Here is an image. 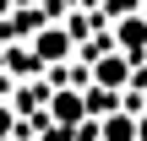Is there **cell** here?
<instances>
[{
  "instance_id": "cell-1",
  "label": "cell",
  "mask_w": 147,
  "mask_h": 141,
  "mask_svg": "<svg viewBox=\"0 0 147 141\" xmlns=\"http://www.w3.org/2000/svg\"><path fill=\"white\" fill-rule=\"evenodd\" d=\"M44 120H55V125L76 130V125L87 120V87H71V92H55V98H49V114H44Z\"/></svg>"
},
{
  "instance_id": "cell-2",
  "label": "cell",
  "mask_w": 147,
  "mask_h": 141,
  "mask_svg": "<svg viewBox=\"0 0 147 141\" xmlns=\"http://www.w3.org/2000/svg\"><path fill=\"white\" fill-rule=\"evenodd\" d=\"M109 27H115V49H120V54H136V60L147 54V16H142V11L115 16Z\"/></svg>"
},
{
  "instance_id": "cell-3",
  "label": "cell",
  "mask_w": 147,
  "mask_h": 141,
  "mask_svg": "<svg viewBox=\"0 0 147 141\" xmlns=\"http://www.w3.org/2000/svg\"><path fill=\"white\" fill-rule=\"evenodd\" d=\"M87 82L93 87H131V54H104L87 65Z\"/></svg>"
},
{
  "instance_id": "cell-4",
  "label": "cell",
  "mask_w": 147,
  "mask_h": 141,
  "mask_svg": "<svg viewBox=\"0 0 147 141\" xmlns=\"http://www.w3.org/2000/svg\"><path fill=\"white\" fill-rule=\"evenodd\" d=\"M98 141H136V114H131V103L115 109V114H98Z\"/></svg>"
},
{
  "instance_id": "cell-5",
  "label": "cell",
  "mask_w": 147,
  "mask_h": 141,
  "mask_svg": "<svg viewBox=\"0 0 147 141\" xmlns=\"http://www.w3.org/2000/svg\"><path fill=\"white\" fill-rule=\"evenodd\" d=\"M33 54H38V60H65V54H71V33H65V27H44V33L33 38Z\"/></svg>"
},
{
  "instance_id": "cell-6",
  "label": "cell",
  "mask_w": 147,
  "mask_h": 141,
  "mask_svg": "<svg viewBox=\"0 0 147 141\" xmlns=\"http://www.w3.org/2000/svg\"><path fill=\"white\" fill-rule=\"evenodd\" d=\"M131 11H142V0H104V22H115V16H131Z\"/></svg>"
},
{
  "instance_id": "cell-7",
  "label": "cell",
  "mask_w": 147,
  "mask_h": 141,
  "mask_svg": "<svg viewBox=\"0 0 147 141\" xmlns=\"http://www.w3.org/2000/svg\"><path fill=\"white\" fill-rule=\"evenodd\" d=\"M11 130H16V120H11V109L0 103V136H11Z\"/></svg>"
}]
</instances>
